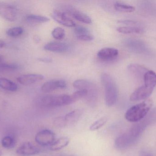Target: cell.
Instances as JSON below:
<instances>
[{
	"instance_id": "cell-1",
	"label": "cell",
	"mask_w": 156,
	"mask_h": 156,
	"mask_svg": "<svg viewBox=\"0 0 156 156\" xmlns=\"http://www.w3.org/2000/svg\"><path fill=\"white\" fill-rule=\"evenodd\" d=\"M153 105V101L150 99L129 108L125 114L126 119L131 122H137L144 119Z\"/></svg>"
},
{
	"instance_id": "cell-2",
	"label": "cell",
	"mask_w": 156,
	"mask_h": 156,
	"mask_svg": "<svg viewBox=\"0 0 156 156\" xmlns=\"http://www.w3.org/2000/svg\"><path fill=\"white\" fill-rule=\"evenodd\" d=\"M101 79L105 92V104L108 107H111L115 104L118 97L116 84L113 79L108 73H102Z\"/></svg>"
},
{
	"instance_id": "cell-3",
	"label": "cell",
	"mask_w": 156,
	"mask_h": 156,
	"mask_svg": "<svg viewBox=\"0 0 156 156\" xmlns=\"http://www.w3.org/2000/svg\"><path fill=\"white\" fill-rule=\"evenodd\" d=\"M40 103L47 108L66 106L73 103L71 96L66 94L44 95L40 98Z\"/></svg>"
},
{
	"instance_id": "cell-4",
	"label": "cell",
	"mask_w": 156,
	"mask_h": 156,
	"mask_svg": "<svg viewBox=\"0 0 156 156\" xmlns=\"http://www.w3.org/2000/svg\"><path fill=\"white\" fill-rule=\"evenodd\" d=\"M74 88L79 90L85 89L87 91L86 98L88 102L93 104L95 103L98 96V88L95 83L86 79H78L73 82Z\"/></svg>"
},
{
	"instance_id": "cell-5",
	"label": "cell",
	"mask_w": 156,
	"mask_h": 156,
	"mask_svg": "<svg viewBox=\"0 0 156 156\" xmlns=\"http://www.w3.org/2000/svg\"><path fill=\"white\" fill-rule=\"evenodd\" d=\"M0 16L9 22H14L17 18V10L12 5L0 2Z\"/></svg>"
},
{
	"instance_id": "cell-6",
	"label": "cell",
	"mask_w": 156,
	"mask_h": 156,
	"mask_svg": "<svg viewBox=\"0 0 156 156\" xmlns=\"http://www.w3.org/2000/svg\"><path fill=\"white\" fill-rule=\"evenodd\" d=\"M55 134L51 130L45 129L38 132L35 136L36 142L40 145H51L55 140Z\"/></svg>"
},
{
	"instance_id": "cell-7",
	"label": "cell",
	"mask_w": 156,
	"mask_h": 156,
	"mask_svg": "<svg viewBox=\"0 0 156 156\" xmlns=\"http://www.w3.org/2000/svg\"><path fill=\"white\" fill-rule=\"evenodd\" d=\"M62 7L65 11L64 12L71 16L74 19L77 21L86 24H90L92 23L91 19L90 16L75 7L69 5H64Z\"/></svg>"
},
{
	"instance_id": "cell-8",
	"label": "cell",
	"mask_w": 156,
	"mask_h": 156,
	"mask_svg": "<svg viewBox=\"0 0 156 156\" xmlns=\"http://www.w3.org/2000/svg\"><path fill=\"white\" fill-rule=\"evenodd\" d=\"M51 17L59 24L68 27H75L76 24L74 20L69 17L65 12L59 10L54 11L51 15Z\"/></svg>"
},
{
	"instance_id": "cell-9",
	"label": "cell",
	"mask_w": 156,
	"mask_h": 156,
	"mask_svg": "<svg viewBox=\"0 0 156 156\" xmlns=\"http://www.w3.org/2000/svg\"><path fill=\"white\" fill-rule=\"evenodd\" d=\"M154 89L143 85L137 88L130 96V100L132 101H138L142 100H146L152 94Z\"/></svg>"
},
{
	"instance_id": "cell-10",
	"label": "cell",
	"mask_w": 156,
	"mask_h": 156,
	"mask_svg": "<svg viewBox=\"0 0 156 156\" xmlns=\"http://www.w3.org/2000/svg\"><path fill=\"white\" fill-rule=\"evenodd\" d=\"M67 83L63 80H53L45 82L41 87L43 92L47 93L54 91L55 90L65 89L66 87Z\"/></svg>"
},
{
	"instance_id": "cell-11",
	"label": "cell",
	"mask_w": 156,
	"mask_h": 156,
	"mask_svg": "<svg viewBox=\"0 0 156 156\" xmlns=\"http://www.w3.org/2000/svg\"><path fill=\"white\" fill-rule=\"evenodd\" d=\"M40 150L29 142L22 144L16 150V153L19 155L28 156L35 155L40 153Z\"/></svg>"
},
{
	"instance_id": "cell-12",
	"label": "cell",
	"mask_w": 156,
	"mask_h": 156,
	"mask_svg": "<svg viewBox=\"0 0 156 156\" xmlns=\"http://www.w3.org/2000/svg\"><path fill=\"white\" fill-rule=\"evenodd\" d=\"M44 76L41 74H28L21 75L17 78V81L24 86L31 85L43 80Z\"/></svg>"
},
{
	"instance_id": "cell-13",
	"label": "cell",
	"mask_w": 156,
	"mask_h": 156,
	"mask_svg": "<svg viewBox=\"0 0 156 156\" xmlns=\"http://www.w3.org/2000/svg\"><path fill=\"white\" fill-rule=\"evenodd\" d=\"M119 51L114 48L106 47L98 51L97 56L101 60L109 61L115 59L118 56Z\"/></svg>"
},
{
	"instance_id": "cell-14",
	"label": "cell",
	"mask_w": 156,
	"mask_h": 156,
	"mask_svg": "<svg viewBox=\"0 0 156 156\" xmlns=\"http://www.w3.org/2000/svg\"><path fill=\"white\" fill-rule=\"evenodd\" d=\"M45 50L57 53H63L68 50L69 46L66 43L53 42L48 43L44 47Z\"/></svg>"
},
{
	"instance_id": "cell-15",
	"label": "cell",
	"mask_w": 156,
	"mask_h": 156,
	"mask_svg": "<svg viewBox=\"0 0 156 156\" xmlns=\"http://www.w3.org/2000/svg\"><path fill=\"white\" fill-rule=\"evenodd\" d=\"M83 111L82 109H77L73 110L64 116L66 126L72 125L77 122L79 119L83 114Z\"/></svg>"
},
{
	"instance_id": "cell-16",
	"label": "cell",
	"mask_w": 156,
	"mask_h": 156,
	"mask_svg": "<svg viewBox=\"0 0 156 156\" xmlns=\"http://www.w3.org/2000/svg\"><path fill=\"white\" fill-rule=\"evenodd\" d=\"M133 143L127 133L124 134L116 138L115 141V147L118 150H123L129 147Z\"/></svg>"
},
{
	"instance_id": "cell-17",
	"label": "cell",
	"mask_w": 156,
	"mask_h": 156,
	"mask_svg": "<svg viewBox=\"0 0 156 156\" xmlns=\"http://www.w3.org/2000/svg\"><path fill=\"white\" fill-rule=\"evenodd\" d=\"M128 71L133 76L140 78H144L145 74L148 70L145 67L136 64H131L128 66Z\"/></svg>"
},
{
	"instance_id": "cell-18",
	"label": "cell",
	"mask_w": 156,
	"mask_h": 156,
	"mask_svg": "<svg viewBox=\"0 0 156 156\" xmlns=\"http://www.w3.org/2000/svg\"><path fill=\"white\" fill-rule=\"evenodd\" d=\"M144 85L151 89H154L156 86V73L152 70H148L144 76Z\"/></svg>"
},
{
	"instance_id": "cell-19",
	"label": "cell",
	"mask_w": 156,
	"mask_h": 156,
	"mask_svg": "<svg viewBox=\"0 0 156 156\" xmlns=\"http://www.w3.org/2000/svg\"><path fill=\"white\" fill-rule=\"evenodd\" d=\"M69 139L67 137H61L55 141L50 146L49 149L52 151H58L68 145Z\"/></svg>"
},
{
	"instance_id": "cell-20",
	"label": "cell",
	"mask_w": 156,
	"mask_h": 156,
	"mask_svg": "<svg viewBox=\"0 0 156 156\" xmlns=\"http://www.w3.org/2000/svg\"><path fill=\"white\" fill-rule=\"evenodd\" d=\"M0 88L9 91L15 92L17 90V85L12 81L5 78H0Z\"/></svg>"
},
{
	"instance_id": "cell-21",
	"label": "cell",
	"mask_w": 156,
	"mask_h": 156,
	"mask_svg": "<svg viewBox=\"0 0 156 156\" xmlns=\"http://www.w3.org/2000/svg\"><path fill=\"white\" fill-rule=\"evenodd\" d=\"M26 20L31 24H42L46 23L49 21V19L46 16L37 15L30 14L27 16Z\"/></svg>"
},
{
	"instance_id": "cell-22",
	"label": "cell",
	"mask_w": 156,
	"mask_h": 156,
	"mask_svg": "<svg viewBox=\"0 0 156 156\" xmlns=\"http://www.w3.org/2000/svg\"><path fill=\"white\" fill-rule=\"evenodd\" d=\"M119 33L124 34H140L143 32V29L136 27H119L117 28Z\"/></svg>"
},
{
	"instance_id": "cell-23",
	"label": "cell",
	"mask_w": 156,
	"mask_h": 156,
	"mask_svg": "<svg viewBox=\"0 0 156 156\" xmlns=\"http://www.w3.org/2000/svg\"><path fill=\"white\" fill-rule=\"evenodd\" d=\"M114 8L116 11L123 13H132L135 10L134 6L119 2L114 4Z\"/></svg>"
},
{
	"instance_id": "cell-24",
	"label": "cell",
	"mask_w": 156,
	"mask_h": 156,
	"mask_svg": "<svg viewBox=\"0 0 156 156\" xmlns=\"http://www.w3.org/2000/svg\"><path fill=\"white\" fill-rule=\"evenodd\" d=\"M17 68V66L12 64H8L5 61L4 57L0 55V72L5 71L16 69Z\"/></svg>"
},
{
	"instance_id": "cell-25",
	"label": "cell",
	"mask_w": 156,
	"mask_h": 156,
	"mask_svg": "<svg viewBox=\"0 0 156 156\" xmlns=\"http://www.w3.org/2000/svg\"><path fill=\"white\" fill-rule=\"evenodd\" d=\"M107 121V118L106 117H103L93 123L90 126V131H96L102 127Z\"/></svg>"
},
{
	"instance_id": "cell-26",
	"label": "cell",
	"mask_w": 156,
	"mask_h": 156,
	"mask_svg": "<svg viewBox=\"0 0 156 156\" xmlns=\"http://www.w3.org/2000/svg\"><path fill=\"white\" fill-rule=\"evenodd\" d=\"M87 94V91L85 89L79 90L73 93L71 95L72 102L75 103L83 97H86Z\"/></svg>"
},
{
	"instance_id": "cell-27",
	"label": "cell",
	"mask_w": 156,
	"mask_h": 156,
	"mask_svg": "<svg viewBox=\"0 0 156 156\" xmlns=\"http://www.w3.org/2000/svg\"><path fill=\"white\" fill-rule=\"evenodd\" d=\"M23 32V29L20 27H12L6 31V34L11 37H16L21 35Z\"/></svg>"
},
{
	"instance_id": "cell-28",
	"label": "cell",
	"mask_w": 156,
	"mask_h": 156,
	"mask_svg": "<svg viewBox=\"0 0 156 156\" xmlns=\"http://www.w3.org/2000/svg\"><path fill=\"white\" fill-rule=\"evenodd\" d=\"M66 32L65 30L61 27H57L53 29L52 35L55 39L61 40L65 36Z\"/></svg>"
},
{
	"instance_id": "cell-29",
	"label": "cell",
	"mask_w": 156,
	"mask_h": 156,
	"mask_svg": "<svg viewBox=\"0 0 156 156\" xmlns=\"http://www.w3.org/2000/svg\"><path fill=\"white\" fill-rule=\"evenodd\" d=\"M14 140L12 137L6 136L3 137L2 140V145L5 148H11L14 146Z\"/></svg>"
},
{
	"instance_id": "cell-30",
	"label": "cell",
	"mask_w": 156,
	"mask_h": 156,
	"mask_svg": "<svg viewBox=\"0 0 156 156\" xmlns=\"http://www.w3.org/2000/svg\"><path fill=\"white\" fill-rule=\"evenodd\" d=\"M53 124L55 127L57 128H64L66 126L64 116H59L54 119Z\"/></svg>"
},
{
	"instance_id": "cell-31",
	"label": "cell",
	"mask_w": 156,
	"mask_h": 156,
	"mask_svg": "<svg viewBox=\"0 0 156 156\" xmlns=\"http://www.w3.org/2000/svg\"><path fill=\"white\" fill-rule=\"evenodd\" d=\"M75 33L76 37L90 34L88 28L80 25L76 26L75 27Z\"/></svg>"
},
{
	"instance_id": "cell-32",
	"label": "cell",
	"mask_w": 156,
	"mask_h": 156,
	"mask_svg": "<svg viewBox=\"0 0 156 156\" xmlns=\"http://www.w3.org/2000/svg\"><path fill=\"white\" fill-rule=\"evenodd\" d=\"M77 38L80 40L84 41H91L94 39L93 36L91 34L79 36H77Z\"/></svg>"
},
{
	"instance_id": "cell-33",
	"label": "cell",
	"mask_w": 156,
	"mask_h": 156,
	"mask_svg": "<svg viewBox=\"0 0 156 156\" xmlns=\"http://www.w3.org/2000/svg\"><path fill=\"white\" fill-rule=\"evenodd\" d=\"M118 23L120 24H124L126 25H133L136 24V22H134L133 21H130V20H120L118 21Z\"/></svg>"
},
{
	"instance_id": "cell-34",
	"label": "cell",
	"mask_w": 156,
	"mask_h": 156,
	"mask_svg": "<svg viewBox=\"0 0 156 156\" xmlns=\"http://www.w3.org/2000/svg\"><path fill=\"white\" fill-rule=\"evenodd\" d=\"M38 60L45 63H51L53 61V60L52 59L47 57L39 58H38Z\"/></svg>"
},
{
	"instance_id": "cell-35",
	"label": "cell",
	"mask_w": 156,
	"mask_h": 156,
	"mask_svg": "<svg viewBox=\"0 0 156 156\" xmlns=\"http://www.w3.org/2000/svg\"><path fill=\"white\" fill-rule=\"evenodd\" d=\"M5 43L4 41L0 38V48L4 47L5 46Z\"/></svg>"
},
{
	"instance_id": "cell-36",
	"label": "cell",
	"mask_w": 156,
	"mask_h": 156,
	"mask_svg": "<svg viewBox=\"0 0 156 156\" xmlns=\"http://www.w3.org/2000/svg\"><path fill=\"white\" fill-rule=\"evenodd\" d=\"M34 41H35L36 43H37V42H38V41L40 40L39 37L37 36L35 37L34 38Z\"/></svg>"
},
{
	"instance_id": "cell-37",
	"label": "cell",
	"mask_w": 156,
	"mask_h": 156,
	"mask_svg": "<svg viewBox=\"0 0 156 156\" xmlns=\"http://www.w3.org/2000/svg\"><path fill=\"white\" fill-rule=\"evenodd\" d=\"M2 155V151L0 150V156H1Z\"/></svg>"
}]
</instances>
